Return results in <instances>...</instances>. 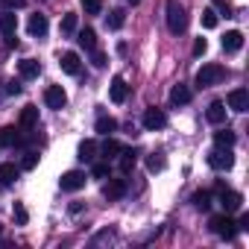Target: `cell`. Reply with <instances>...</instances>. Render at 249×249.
<instances>
[{
    "label": "cell",
    "mask_w": 249,
    "mask_h": 249,
    "mask_svg": "<svg viewBox=\"0 0 249 249\" xmlns=\"http://www.w3.org/2000/svg\"><path fill=\"white\" fill-rule=\"evenodd\" d=\"M167 30L173 36H182L188 30V12L179 0H167Z\"/></svg>",
    "instance_id": "cell-1"
},
{
    "label": "cell",
    "mask_w": 249,
    "mask_h": 249,
    "mask_svg": "<svg viewBox=\"0 0 249 249\" xmlns=\"http://www.w3.org/2000/svg\"><path fill=\"white\" fill-rule=\"evenodd\" d=\"M229 76V71L223 65H202L196 71V88H211V85H220L223 79Z\"/></svg>",
    "instance_id": "cell-2"
},
{
    "label": "cell",
    "mask_w": 249,
    "mask_h": 249,
    "mask_svg": "<svg viewBox=\"0 0 249 249\" xmlns=\"http://www.w3.org/2000/svg\"><path fill=\"white\" fill-rule=\"evenodd\" d=\"M211 231L220 234L223 240H231V237L237 234V223H234L229 214H217V217H211Z\"/></svg>",
    "instance_id": "cell-3"
},
{
    "label": "cell",
    "mask_w": 249,
    "mask_h": 249,
    "mask_svg": "<svg viewBox=\"0 0 249 249\" xmlns=\"http://www.w3.org/2000/svg\"><path fill=\"white\" fill-rule=\"evenodd\" d=\"M208 164H211L214 170H231V164H234L231 147H217V150H211V153H208Z\"/></svg>",
    "instance_id": "cell-4"
},
{
    "label": "cell",
    "mask_w": 249,
    "mask_h": 249,
    "mask_svg": "<svg viewBox=\"0 0 249 249\" xmlns=\"http://www.w3.org/2000/svg\"><path fill=\"white\" fill-rule=\"evenodd\" d=\"M226 103H229V108L231 111H249V91L246 88H234V91H229V97H226Z\"/></svg>",
    "instance_id": "cell-5"
},
{
    "label": "cell",
    "mask_w": 249,
    "mask_h": 249,
    "mask_svg": "<svg viewBox=\"0 0 249 249\" xmlns=\"http://www.w3.org/2000/svg\"><path fill=\"white\" fill-rule=\"evenodd\" d=\"M167 126V114L161 108H147L144 111V129L156 132V129H164Z\"/></svg>",
    "instance_id": "cell-6"
},
{
    "label": "cell",
    "mask_w": 249,
    "mask_h": 249,
    "mask_svg": "<svg viewBox=\"0 0 249 249\" xmlns=\"http://www.w3.org/2000/svg\"><path fill=\"white\" fill-rule=\"evenodd\" d=\"M103 196H106L108 202L123 199V196H126V179H111V176H108V182H106V188H103Z\"/></svg>",
    "instance_id": "cell-7"
},
{
    "label": "cell",
    "mask_w": 249,
    "mask_h": 249,
    "mask_svg": "<svg viewBox=\"0 0 249 249\" xmlns=\"http://www.w3.org/2000/svg\"><path fill=\"white\" fill-rule=\"evenodd\" d=\"M59 185H62V191H79V188H85V173L82 170H68V173H62Z\"/></svg>",
    "instance_id": "cell-8"
},
{
    "label": "cell",
    "mask_w": 249,
    "mask_h": 249,
    "mask_svg": "<svg viewBox=\"0 0 249 249\" xmlns=\"http://www.w3.org/2000/svg\"><path fill=\"white\" fill-rule=\"evenodd\" d=\"M108 97H111V103H126V97H129V85H126V79L123 76H114L111 79V88H108Z\"/></svg>",
    "instance_id": "cell-9"
},
{
    "label": "cell",
    "mask_w": 249,
    "mask_h": 249,
    "mask_svg": "<svg viewBox=\"0 0 249 249\" xmlns=\"http://www.w3.org/2000/svg\"><path fill=\"white\" fill-rule=\"evenodd\" d=\"M44 103H47L50 108H65V103H68L65 88H62V85H50V88L44 91Z\"/></svg>",
    "instance_id": "cell-10"
},
{
    "label": "cell",
    "mask_w": 249,
    "mask_h": 249,
    "mask_svg": "<svg viewBox=\"0 0 249 249\" xmlns=\"http://www.w3.org/2000/svg\"><path fill=\"white\" fill-rule=\"evenodd\" d=\"M117 161H120V173H132L135 164H138V153H135L132 147H123V150L117 153Z\"/></svg>",
    "instance_id": "cell-11"
},
{
    "label": "cell",
    "mask_w": 249,
    "mask_h": 249,
    "mask_svg": "<svg viewBox=\"0 0 249 249\" xmlns=\"http://www.w3.org/2000/svg\"><path fill=\"white\" fill-rule=\"evenodd\" d=\"M220 202H223L226 214H231V211H237V208H240L243 196H240L237 191H226V188H220Z\"/></svg>",
    "instance_id": "cell-12"
},
{
    "label": "cell",
    "mask_w": 249,
    "mask_h": 249,
    "mask_svg": "<svg viewBox=\"0 0 249 249\" xmlns=\"http://www.w3.org/2000/svg\"><path fill=\"white\" fill-rule=\"evenodd\" d=\"M205 117H208V123H214V126H223V123H226V103H220V100L211 103Z\"/></svg>",
    "instance_id": "cell-13"
},
{
    "label": "cell",
    "mask_w": 249,
    "mask_h": 249,
    "mask_svg": "<svg viewBox=\"0 0 249 249\" xmlns=\"http://www.w3.org/2000/svg\"><path fill=\"white\" fill-rule=\"evenodd\" d=\"M240 47H243V33L229 30V33L223 36V50H226V53H237Z\"/></svg>",
    "instance_id": "cell-14"
},
{
    "label": "cell",
    "mask_w": 249,
    "mask_h": 249,
    "mask_svg": "<svg viewBox=\"0 0 249 249\" xmlns=\"http://www.w3.org/2000/svg\"><path fill=\"white\" fill-rule=\"evenodd\" d=\"M0 33L3 36H15L18 33V15L15 12L3 9V15H0Z\"/></svg>",
    "instance_id": "cell-15"
},
{
    "label": "cell",
    "mask_w": 249,
    "mask_h": 249,
    "mask_svg": "<svg viewBox=\"0 0 249 249\" xmlns=\"http://www.w3.org/2000/svg\"><path fill=\"white\" fill-rule=\"evenodd\" d=\"M27 30H30V36H47V18L41 15V12H36V15H30V24H27Z\"/></svg>",
    "instance_id": "cell-16"
},
{
    "label": "cell",
    "mask_w": 249,
    "mask_h": 249,
    "mask_svg": "<svg viewBox=\"0 0 249 249\" xmlns=\"http://www.w3.org/2000/svg\"><path fill=\"white\" fill-rule=\"evenodd\" d=\"M59 65H62V71H65V73H71V76H76V73H79V56H76V53H71V50L59 56Z\"/></svg>",
    "instance_id": "cell-17"
},
{
    "label": "cell",
    "mask_w": 249,
    "mask_h": 249,
    "mask_svg": "<svg viewBox=\"0 0 249 249\" xmlns=\"http://www.w3.org/2000/svg\"><path fill=\"white\" fill-rule=\"evenodd\" d=\"M21 129L27 132V129H36V123H38V108L36 106H24V111H21Z\"/></svg>",
    "instance_id": "cell-18"
},
{
    "label": "cell",
    "mask_w": 249,
    "mask_h": 249,
    "mask_svg": "<svg viewBox=\"0 0 249 249\" xmlns=\"http://www.w3.org/2000/svg\"><path fill=\"white\" fill-rule=\"evenodd\" d=\"M18 71H21V79H36V76L41 73V65H38L36 59H24V62L18 65Z\"/></svg>",
    "instance_id": "cell-19"
},
{
    "label": "cell",
    "mask_w": 249,
    "mask_h": 249,
    "mask_svg": "<svg viewBox=\"0 0 249 249\" xmlns=\"http://www.w3.org/2000/svg\"><path fill=\"white\" fill-rule=\"evenodd\" d=\"M170 103L173 106H185V103H191V88L188 85H173V91H170Z\"/></svg>",
    "instance_id": "cell-20"
},
{
    "label": "cell",
    "mask_w": 249,
    "mask_h": 249,
    "mask_svg": "<svg viewBox=\"0 0 249 249\" xmlns=\"http://www.w3.org/2000/svg\"><path fill=\"white\" fill-rule=\"evenodd\" d=\"M76 159H79V161H88V164H91V161L97 159V144H94L91 138H88V141H82V144H79V156H76Z\"/></svg>",
    "instance_id": "cell-21"
},
{
    "label": "cell",
    "mask_w": 249,
    "mask_h": 249,
    "mask_svg": "<svg viewBox=\"0 0 249 249\" xmlns=\"http://www.w3.org/2000/svg\"><path fill=\"white\" fill-rule=\"evenodd\" d=\"M76 41H79V44H82L85 50H94V47H97V33H94L91 27H85V30H79Z\"/></svg>",
    "instance_id": "cell-22"
},
{
    "label": "cell",
    "mask_w": 249,
    "mask_h": 249,
    "mask_svg": "<svg viewBox=\"0 0 249 249\" xmlns=\"http://www.w3.org/2000/svg\"><path fill=\"white\" fill-rule=\"evenodd\" d=\"M18 129L15 126H3V129H0V147H15L18 144Z\"/></svg>",
    "instance_id": "cell-23"
},
{
    "label": "cell",
    "mask_w": 249,
    "mask_h": 249,
    "mask_svg": "<svg viewBox=\"0 0 249 249\" xmlns=\"http://www.w3.org/2000/svg\"><path fill=\"white\" fill-rule=\"evenodd\" d=\"M117 129V120L114 117H108V114H100L97 117V132L100 135H108V132H114Z\"/></svg>",
    "instance_id": "cell-24"
},
{
    "label": "cell",
    "mask_w": 249,
    "mask_h": 249,
    "mask_svg": "<svg viewBox=\"0 0 249 249\" xmlns=\"http://www.w3.org/2000/svg\"><path fill=\"white\" fill-rule=\"evenodd\" d=\"M18 167L15 164H0V185H12L15 179H18Z\"/></svg>",
    "instance_id": "cell-25"
},
{
    "label": "cell",
    "mask_w": 249,
    "mask_h": 249,
    "mask_svg": "<svg viewBox=\"0 0 249 249\" xmlns=\"http://www.w3.org/2000/svg\"><path fill=\"white\" fill-rule=\"evenodd\" d=\"M120 150H123V144H120V141L106 138V144H103V150H100V153H103V159L108 161V159H117V153H120Z\"/></svg>",
    "instance_id": "cell-26"
},
{
    "label": "cell",
    "mask_w": 249,
    "mask_h": 249,
    "mask_svg": "<svg viewBox=\"0 0 249 249\" xmlns=\"http://www.w3.org/2000/svg\"><path fill=\"white\" fill-rule=\"evenodd\" d=\"M214 141H217V147H234L237 135L231 129H220V132H214Z\"/></svg>",
    "instance_id": "cell-27"
},
{
    "label": "cell",
    "mask_w": 249,
    "mask_h": 249,
    "mask_svg": "<svg viewBox=\"0 0 249 249\" xmlns=\"http://www.w3.org/2000/svg\"><path fill=\"white\" fill-rule=\"evenodd\" d=\"M194 205H196L199 211H208V208H211V194H208V191H196V194H194Z\"/></svg>",
    "instance_id": "cell-28"
},
{
    "label": "cell",
    "mask_w": 249,
    "mask_h": 249,
    "mask_svg": "<svg viewBox=\"0 0 249 249\" xmlns=\"http://www.w3.org/2000/svg\"><path fill=\"white\" fill-rule=\"evenodd\" d=\"M123 24H126V15H123V9H111V12H108V27H111V30H120Z\"/></svg>",
    "instance_id": "cell-29"
},
{
    "label": "cell",
    "mask_w": 249,
    "mask_h": 249,
    "mask_svg": "<svg viewBox=\"0 0 249 249\" xmlns=\"http://www.w3.org/2000/svg\"><path fill=\"white\" fill-rule=\"evenodd\" d=\"M217 24H220V15H217L214 9H202V27H205V30H214Z\"/></svg>",
    "instance_id": "cell-30"
},
{
    "label": "cell",
    "mask_w": 249,
    "mask_h": 249,
    "mask_svg": "<svg viewBox=\"0 0 249 249\" xmlns=\"http://www.w3.org/2000/svg\"><path fill=\"white\" fill-rule=\"evenodd\" d=\"M147 167H150V173H159V170H164V156H161V153H153V156L147 159Z\"/></svg>",
    "instance_id": "cell-31"
},
{
    "label": "cell",
    "mask_w": 249,
    "mask_h": 249,
    "mask_svg": "<svg viewBox=\"0 0 249 249\" xmlns=\"http://www.w3.org/2000/svg\"><path fill=\"white\" fill-rule=\"evenodd\" d=\"M82 9H85V15H100L103 12V0H82Z\"/></svg>",
    "instance_id": "cell-32"
},
{
    "label": "cell",
    "mask_w": 249,
    "mask_h": 249,
    "mask_svg": "<svg viewBox=\"0 0 249 249\" xmlns=\"http://www.w3.org/2000/svg\"><path fill=\"white\" fill-rule=\"evenodd\" d=\"M36 164H38V153H36V150H27L24 159H21V167H24V170H33Z\"/></svg>",
    "instance_id": "cell-33"
},
{
    "label": "cell",
    "mask_w": 249,
    "mask_h": 249,
    "mask_svg": "<svg viewBox=\"0 0 249 249\" xmlns=\"http://www.w3.org/2000/svg\"><path fill=\"white\" fill-rule=\"evenodd\" d=\"M73 30H76V15H73V12H68V15L62 18V33H65V36H71Z\"/></svg>",
    "instance_id": "cell-34"
},
{
    "label": "cell",
    "mask_w": 249,
    "mask_h": 249,
    "mask_svg": "<svg viewBox=\"0 0 249 249\" xmlns=\"http://www.w3.org/2000/svg\"><path fill=\"white\" fill-rule=\"evenodd\" d=\"M91 176H94V179H106V176H108V164H106V161H94Z\"/></svg>",
    "instance_id": "cell-35"
},
{
    "label": "cell",
    "mask_w": 249,
    "mask_h": 249,
    "mask_svg": "<svg viewBox=\"0 0 249 249\" xmlns=\"http://www.w3.org/2000/svg\"><path fill=\"white\" fill-rule=\"evenodd\" d=\"M0 6L9 9V12H15V9H24L27 6V0H0Z\"/></svg>",
    "instance_id": "cell-36"
},
{
    "label": "cell",
    "mask_w": 249,
    "mask_h": 249,
    "mask_svg": "<svg viewBox=\"0 0 249 249\" xmlns=\"http://www.w3.org/2000/svg\"><path fill=\"white\" fill-rule=\"evenodd\" d=\"M15 220H18L21 226H27V220H30V214H27V208H24L21 202H15Z\"/></svg>",
    "instance_id": "cell-37"
},
{
    "label": "cell",
    "mask_w": 249,
    "mask_h": 249,
    "mask_svg": "<svg viewBox=\"0 0 249 249\" xmlns=\"http://www.w3.org/2000/svg\"><path fill=\"white\" fill-rule=\"evenodd\" d=\"M205 50H208V41L205 38H196L194 41V56H205Z\"/></svg>",
    "instance_id": "cell-38"
},
{
    "label": "cell",
    "mask_w": 249,
    "mask_h": 249,
    "mask_svg": "<svg viewBox=\"0 0 249 249\" xmlns=\"http://www.w3.org/2000/svg\"><path fill=\"white\" fill-rule=\"evenodd\" d=\"M217 9H220V12H223V15H226V18H229V15H231V6H229V3H226V0H217Z\"/></svg>",
    "instance_id": "cell-39"
},
{
    "label": "cell",
    "mask_w": 249,
    "mask_h": 249,
    "mask_svg": "<svg viewBox=\"0 0 249 249\" xmlns=\"http://www.w3.org/2000/svg\"><path fill=\"white\" fill-rule=\"evenodd\" d=\"M237 229H240V231H249V214H243V217H240V223H237Z\"/></svg>",
    "instance_id": "cell-40"
},
{
    "label": "cell",
    "mask_w": 249,
    "mask_h": 249,
    "mask_svg": "<svg viewBox=\"0 0 249 249\" xmlns=\"http://www.w3.org/2000/svg\"><path fill=\"white\" fill-rule=\"evenodd\" d=\"M94 65H97V68H106V56H103V53H94Z\"/></svg>",
    "instance_id": "cell-41"
},
{
    "label": "cell",
    "mask_w": 249,
    "mask_h": 249,
    "mask_svg": "<svg viewBox=\"0 0 249 249\" xmlns=\"http://www.w3.org/2000/svg\"><path fill=\"white\" fill-rule=\"evenodd\" d=\"M6 91H9V94H21V82H9Z\"/></svg>",
    "instance_id": "cell-42"
},
{
    "label": "cell",
    "mask_w": 249,
    "mask_h": 249,
    "mask_svg": "<svg viewBox=\"0 0 249 249\" xmlns=\"http://www.w3.org/2000/svg\"><path fill=\"white\" fill-rule=\"evenodd\" d=\"M129 3H132V6H135V3H141V0H129Z\"/></svg>",
    "instance_id": "cell-43"
},
{
    "label": "cell",
    "mask_w": 249,
    "mask_h": 249,
    "mask_svg": "<svg viewBox=\"0 0 249 249\" xmlns=\"http://www.w3.org/2000/svg\"><path fill=\"white\" fill-rule=\"evenodd\" d=\"M0 234H3V226H0Z\"/></svg>",
    "instance_id": "cell-44"
}]
</instances>
